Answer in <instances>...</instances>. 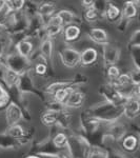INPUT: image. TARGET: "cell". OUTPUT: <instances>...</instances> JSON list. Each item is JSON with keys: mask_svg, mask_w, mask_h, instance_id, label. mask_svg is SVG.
Instances as JSON below:
<instances>
[{"mask_svg": "<svg viewBox=\"0 0 140 158\" xmlns=\"http://www.w3.org/2000/svg\"><path fill=\"white\" fill-rule=\"evenodd\" d=\"M60 56L63 64L68 68H74L78 63H80V53L71 48L63 49L61 51Z\"/></svg>", "mask_w": 140, "mask_h": 158, "instance_id": "1", "label": "cell"}, {"mask_svg": "<svg viewBox=\"0 0 140 158\" xmlns=\"http://www.w3.org/2000/svg\"><path fill=\"white\" fill-rule=\"evenodd\" d=\"M119 58V50L116 47L105 43L104 44V60L111 65H115L116 61Z\"/></svg>", "mask_w": 140, "mask_h": 158, "instance_id": "2", "label": "cell"}, {"mask_svg": "<svg viewBox=\"0 0 140 158\" xmlns=\"http://www.w3.org/2000/svg\"><path fill=\"white\" fill-rule=\"evenodd\" d=\"M124 114L129 118H135L139 113V100L137 98H129L124 104Z\"/></svg>", "mask_w": 140, "mask_h": 158, "instance_id": "3", "label": "cell"}, {"mask_svg": "<svg viewBox=\"0 0 140 158\" xmlns=\"http://www.w3.org/2000/svg\"><path fill=\"white\" fill-rule=\"evenodd\" d=\"M97 51L93 48H89L80 54V63H82L83 65H90L97 60Z\"/></svg>", "mask_w": 140, "mask_h": 158, "instance_id": "4", "label": "cell"}, {"mask_svg": "<svg viewBox=\"0 0 140 158\" xmlns=\"http://www.w3.org/2000/svg\"><path fill=\"white\" fill-rule=\"evenodd\" d=\"M83 100H84V94H83L82 92L72 90V92L70 93V95H68V97L67 99V101H65V103H67L68 106H74V108H76V106H81Z\"/></svg>", "mask_w": 140, "mask_h": 158, "instance_id": "5", "label": "cell"}, {"mask_svg": "<svg viewBox=\"0 0 140 158\" xmlns=\"http://www.w3.org/2000/svg\"><path fill=\"white\" fill-rule=\"evenodd\" d=\"M6 117H7V121H9L10 126H14V124H16V122H18L19 119L21 118L20 110L15 103H12L11 106H9V109H7V113H6Z\"/></svg>", "mask_w": 140, "mask_h": 158, "instance_id": "6", "label": "cell"}, {"mask_svg": "<svg viewBox=\"0 0 140 158\" xmlns=\"http://www.w3.org/2000/svg\"><path fill=\"white\" fill-rule=\"evenodd\" d=\"M90 36L94 41L97 43H103V44L108 43L109 35L102 29H92L90 32Z\"/></svg>", "mask_w": 140, "mask_h": 158, "instance_id": "7", "label": "cell"}, {"mask_svg": "<svg viewBox=\"0 0 140 158\" xmlns=\"http://www.w3.org/2000/svg\"><path fill=\"white\" fill-rule=\"evenodd\" d=\"M80 35V29L77 27V25H68L65 27L64 31V38L67 41H73V40H76Z\"/></svg>", "mask_w": 140, "mask_h": 158, "instance_id": "8", "label": "cell"}, {"mask_svg": "<svg viewBox=\"0 0 140 158\" xmlns=\"http://www.w3.org/2000/svg\"><path fill=\"white\" fill-rule=\"evenodd\" d=\"M33 50V43L30 41H27V40H23V41H20L18 44H17V51H18V54L21 56V57H27L31 52Z\"/></svg>", "mask_w": 140, "mask_h": 158, "instance_id": "9", "label": "cell"}, {"mask_svg": "<svg viewBox=\"0 0 140 158\" xmlns=\"http://www.w3.org/2000/svg\"><path fill=\"white\" fill-rule=\"evenodd\" d=\"M58 116H59V113L56 111H49L47 113L43 114L42 116V121L44 124L47 126H52L57 122V119H58Z\"/></svg>", "mask_w": 140, "mask_h": 158, "instance_id": "10", "label": "cell"}, {"mask_svg": "<svg viewBox=\"0 0 140 158\" xmlns=\"http://www.w3.org/2000/svg\"><path fill=\"white\" fill-rule=\"evenodd\" d=\"M72 92V89L70 88H60L55 92V99L59 102H65L67 99Z\"/></svg>", "mask_w": 140, "mask_h": 158, "instance_id": "11", "label": "cell"}, {"mask_svg": "<svg viewBox=\"0 0 140 158\" xmlns=\"http://www.w3.org/2000/svg\"><path fill=\"white\" fill-rule=\"evenodd\" d=\"M137 144H138V140L135 136L133 135H130V136L126 137L123 140V148L126 150V151H134V150H136L137 148Z\"/></svg>", "mask_w": 140, "mask_h": 158, "instance_id": "12", "label": "cell"}, {"mask_svg": "<svg viewBox=\"0 0 140 158\" xmlns=\"http://www.w3.org/2000/svg\"><path fill=\"white\" fill-rule=\"evenodd\" d=\"M41 53L47 59H50L53 55V43L50 39H47L41 44Z\"/></svg>", "mask_w": 140, "mask_h": 158, "instance_id": "13", "label": "cell"}, {"mask_svg": "<svg viewBox=\"0 0 140 158\" xmlns=\"http://www.w3.org/2000/svg\"><path fill=\"white\" fill-rule=\"evenodd\" d=\"M136 14H137V9L135 6V4L133 2L128 1L123 9V15L126 18H133V17L136 16Z\"/></svg>", "mask_w": 140, "mask_h": 158, "instance_id": "14", "label": "cell"}, {"mask_svg": "<svg viewBox=\"0 0 140 158\" xmlns=\"http://www.w3.org/2000/svg\"><path fill=\"white\" fill-rule=\"evenodd\" d=\"M24 6V1L22 0H11V1H4V6H6L10 11H19Z\"/></svg>", "mask_w": 140, "mask_h": 158, "instance_id": "15", "label": "cell"}, {"mask_svg": "<svg viewBox=\"0 0 140 158\" xmlns=\"http://www.w3.org/2000/svg\"><path fill=\"white\" fill-rule=\"evenodd\" d=\"M56 9L55 4H53L52 2H47V3H43L41 6L39 7V14H41L42 16H51L54 13Z\"/></svg>", "mask_w": 140, "mask_h": 158, "instance_id": "16", "label": "cell"}, {"mask_svg": "<svg viewBox=\"0 0 140 158\" xmlns=\"http://www.w3.org/2000/svg\"><path fill=\"white\" fill-rule=\"evenodd\" d=\"M114 83L117 86H128L129 85L133 83V81H132V78L129 74H120Z\"/></svg>", "mask_w": 140, "mask_h": 158, "instance_id": "17", "label": "cell"}, {"mask_svg": "<svg viewBox=\"0 0 140 158\" xmlns=\"http://www.w3.org/2000/svg\"><path fill=\"white\" fill-rule=\"evenodd\" d=\"M57 16L59 17V18L61 19V21H62V25L71 23L74 19L73 13L70 12V11H64V10H62V11H60L59 13H58Z\"/></svg>", "mask_w": 140, "mask_h": 158, "instance_id": "18", "label": "cell"}, {"mask_svg": "<svg viewBox=\"0 0 140 158\" xmlns=\"http://www.w3.org/2000/svg\"><path fill=\"white\" fill-rule=\"evenodd\" d=\"M120 15V10L118 6H114V4L110 3L106 10V16L110 20H115L116 18H118V16Z\"/></svg>", "mask_w": 140, "mask_h": 158, "instance_id": "19", "label": "cell"}, {"mask_svg": "<svg viewBox=\"0 0 140 158\" xmlns=\"http://www.w3.org/2000/svg\"><path fill=\"white\" fill-rule=\"evenodd\" d=\"M53 142H54L55 147H57V148H64V147H67V144H68V137H67V135H64L63 133H58L54 137V140H53Z\"/></svg>", "mask_w": 140, "mask_h": 158, "instance_id": "20", "label": "cell"}, {"mask_svg": "<svg viewBox=\"0 0 140 158\" xmlns=\"http://www.w3.org/2000/svg\"><path fill=\"white\" fill-rule=\"evenodd\" d=\"M23 129L22 127L18 126V124H14V126H11L9 129V135L12 137H15V138H19V137L23 136Z\"/></svg>", "mask_w": 140, "mask_h": 158, "instance_id": "21", "label": "cell"}, {"mask_svg": "<svg viewBox=\"0 0 140 158\" xmlns=\"http://www.w3.org/2000/svg\"><path fill=\"white\" fill-rule=\"evenodd\" d=\"M6 81L7 82V85H13L18 81V75L15 71L13 70H7L6 73Z\"/></svg>", "mask_w": 140, "mask_h": 158, "instance_id": "22", "label": "cell"}, {"mask_svg": "<svg viewBox=\"0 0 140 158\" xmlns=\"http://www.w3.org/2000/svg\"><path fill=\"white\" fill-rule=\"evenodd\" d=\"M119 75H120V71H119V69L116 65H111L108 69V77L110 78V80L115 82L116 79L119 77Z\"/></svg>", "mask_w": 140, "mask_h": 158, "instance_id": "23", "label": "cell"}, {"mask_svg": "<svg viewBox=\"0 0 140 158\" xmlns=\"http://www.w3.org/2000/svg\"><path fill=\"white\" fill-rule=\"evenodd\" d=\"M85 19L88 21H95L98 17V12L95 7H90V9H86V12H85Z\"/></svg>", "mask_w": 140, "mask_h": 158, "instance_id": "24", "label": "cell"}, {"mask_svg": "<svg viewBox=\"0 0 140 158\" xmlns=\"http://www.w3.org/2000/svg\"><path fill=\"white\" fill-rule=\"evenodd\" d=\"M61 31V27H52V25H47V36H54L58 34Z\"/></svg>", "mask_w": 140, "mask_h": 158, "instance_id": "25", "label": "cell"}, {"mask_svg": "<svg viewBox=\"0 0 140 158\" xmlns=\"http://www.w3.org/2000/svg\"><path fill=\"white\" fill-rule=\"evenodd\" d=\"M47 70V68L44 63H38V64L36 65V68H35L36 73L39 74V75H43V74H45Z\"/></svg>", "mask_w": 140, "mask_h": 158, "instance_id": "26", "label": "cell"}, {"mask_svg": "<svg viewBox=\"0 0 140 158\" xmlns=\"http://www.w3.org/2000/svg\"><path fill=\"white\" fill-rule=\"evenodd\" d=\"M89 158H106V154L102 151H95L91 153Z\"/></svg>", "mask_w": 140, "mask_h": 158, "instance_id": "27", "label": "cell"}, {"mask_svg": "<svg viewBox=\"0 0 140 158\" xmlns=\"http://www.w3.org/2000/svg\"><path fill=\"white\" fill-rule=\"evenodd\" d=\"M6 98H7V93L6 92V90L0 85V106L4 103V101L6 100Z\"/></svg>", "mask_w": 140, "mask_h": 158, "instance_id": "28", "label": "cell"}, {"mask_svg": "<svg viewBox=\"0 0 140 158\" xmlns=\"http://www.w3.org/2000/svg\"><path fill=\"white\" fill-rule=\"evenodd\" d=\"M82 3H83V6H86L88 9L94 6V1H82Z\"/></svg>", "mask_w": 140, "mask_h": 158, "instance_id": "29", "label": "cell"}, {"mask_svg": "<svg viewBox=\"0 0 140 158\" xmlns=\"http://www.w3.org/2000/svg\"><path fill=\"white\" fill-rule=\"evenodd\" d=\"M27 158H40V157L35 156V155H32V156H29V157H27Z\"/></svg>", "mask_w": 140, "mask_h": 158, "instance_id": "30", "label": "cell"}, {"mask_svg": "<svg viewBox=\"0 0 140 158\" xmlns=\"http://www.w3.org/2000/svg\"><path fill=\"white\" fill-rule=\"evenodd\" d=\"M59 158H68V156H65V155H60Z\"/></svg>", "mask_w": 140, "mask_h": 158, "instance_id": "31", "label": "cell"}]
</instances>
